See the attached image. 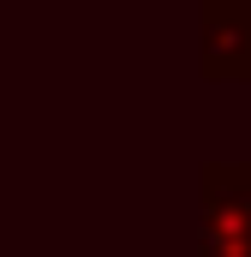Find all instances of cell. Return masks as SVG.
<instances>
[{
    "mask_svg": "<svg viewBox=\"0 0 251 257\" xmlns=\"http://www.w3.org/2000/svg\"><path fill=\"white\" fill-rule=\"evenodd\" d=\"M197 257H251V162H203Z\"/></svg>",
    "mask_w": 251,
    "mask_h": 257,
    "instance_id": "cell-1",
    "label": "cell"
},
{
    "mask_svg": "<svg viewBox=\"0 0 251 257\" xmlns=\"http://www.w3.org/2000/svg\"><path fill=\"white\" fill-rule=\"evenodd\" d=\"M197 72L209 84H251V0H197Z\"/></svg>",
    "mask_w": 251,
    "mask_h": 257,
    "instance_id": "cell-2",
    "label": "cell"
}]
</instances>
